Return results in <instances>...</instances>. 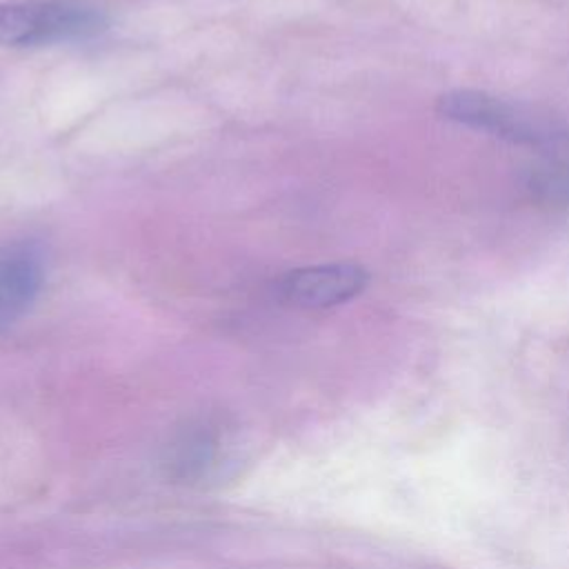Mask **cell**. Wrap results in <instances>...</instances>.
<instances>
[{
  "mask_svg": "<svg viewBox=\"0 0 569 569\" xmlns=\"http://www.w3.org/2000/svg\"><path fill=\"white\" fill-rule=\"evenodd\" d=\"M436 113L511 144L556 147L567 138V129L545 113L478 89H451L440 93L436 98Z\"/></svg>",
  "mask_w": 569,
  "mask_h": 569,
  "instance_id": "6da1fadb",
  "label": "cell"
},
{
  "mask_svg": "<svg viewBox=\"0 0 569 569\" xmlns=\"http://www.w3.org/2000/svg\"><path fill=\"white\" fill-rule=\"evenodd\" d=\"M107 27V13L84 2H0V47L9 49L82 42L104 33Z\"/></svg>",
  "mask_w": 569,
  "mask_h": 569,
  "instance_id": "7a4b0ae2",
  "label": "cell"
},
{
  "mask_svg": "<svg viewBox=\"0 0 569 569\" xmlns=\"http://www.w3.org/2000/svg\"><path fill=\"white\" fill-rule=\"evenodd\" d=\"M369 280V271L358 262H322L284 271L276 280V293L291 307L329 309L358 298Z\"/></svg>",
  "mask_w": 569,
  "mask_h": 569,
  "instance_id": "3957f363",
  "label": "cell"
},
{
  "mask_svg": "<svg viewBox=\"0 0 569 569\" xmlns=\"http://www.w3.org/2000/svg\"><path fill=\"white\" fill-rule=\"evenodd\" d=\"M44 273V253L36 242L18 240L0 247V331L33 305Z\"/></svg>",
  "mask_w": 569,
  "mask_h": 569,
  "instance_id": "277c9868",
  "label": "cell"
}]
</instances>
